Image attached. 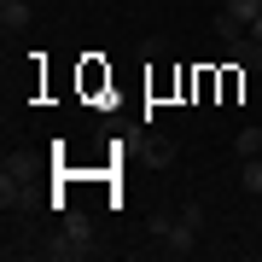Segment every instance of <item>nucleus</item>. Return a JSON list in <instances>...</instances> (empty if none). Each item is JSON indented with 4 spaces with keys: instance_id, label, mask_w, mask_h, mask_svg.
<instances>
[{
    "instance_id": "obj_1",
    "label": "nucleus",
    "mask_w": 262,
    "mask_h": 262,
    "mask_svg": "<svg viewBox=\"0 0 262 262\" xmlns=\"http://www.w3.org/2000/svg\"><path fill=\"white\" fill-rule=\"evenodd\" d=\"M151 239H158L163 256H192L198 251V227L181 222V215H169V210H151Z\"/></svg>"
},
{
    "instance_id": "obj_2",
    "label": "nucleus",
    "mask_w": 262,
    "mask_h": 262,
    "mask_svg": "<svg viewBox=\"0 0 262 262\" xmlns=\"http://www.w3.org/2000/svg\"><path fill=\"white\" fill-rule=\"evenodd\" d=\"M88 239H94L88 215H70V222H64V233L47 245V256H53V262H82V256H94V245H88Z\"/></svg>"
},
{
    "instance_id": "obj_3",
    "label": "nucleus",
    "mask_w": 262,
    "mask_h": 262,
    "mask_svg": "<svg viewBox=\"0 0 262 262\" xmlns=\"http://www.w3.org/2000/svg\"><path fill=\"white\" fill-rule=\"evenodd\" d=\"M227 64H239V70H262V41L245 29L239 41H227Z\"/></svg>"
},
{
    "instance_id": "obj_4",
    "label": "nucleus",
    "mask_w": 262,
    "mask_h": 262,
    "mask_svg": "<svg viewBox=\"0 0 262 262\" xmlns=\"http://www.w3.org/2000/svg\"><path fill=\"white\" fill-rule=\"evenodd\" d=\"M245 29H251V24H245V18H239V12H227V6H222V12H215V35H222V47H227V41H239V35H245Z\"/></svg>"
},
{
    "instance_id": "obj_5",
    "label": "nucleus",
    "mask_w": 262,
    "mask_h": 262,
    "mask_svg": "<svg viewBox=\"0 0 262 262\" xmlns=\"http://www.w3.org/2000/svg\"><path fill=\"white\" fill-rule=\"evenodd\" d=\"M239 187L251 198H262V158H239Z\"/></svg>"
},
{
    "instance_id": "obj_6",
    "label": "nucleus",
    "mask_w": 262,
    "mask_h": 262,
    "mask_svg": "<svg viewBox=\"0 0 262 262\" xmlns=\"http://www.w3.org/2000/svg\"><path fill=\"white\" fill-rule=\"evenodd\" d=\"M24 24H29V6H24V0H0V29L12 35V29H24Z\"/></svg>"
},
{
    "instance_id": "obj_7",
    "label": "nucleus",
    "mask_w": 262,
    "mask_h": 262,
    "mask_svg": "<svg viewBox=\"0 0 262 262\" xmlns=\"http://www.w3.org/2000/svg\"><path fill=\"white\" fill-rule=\"evenodd\" d=\"M233 151H239V158H262V128H256V122H245V128H239Z\"/></svg>"
},
{
    "instance_id": "obj_8",
    "label": "nucleus",
    "mask_w": 262,
    "mask_h": 262,
    "mask_svg": "<svg viewBox=\"0 0 262 262\" xmlns=\"http://www.w3.org/2000/svg\"><path fill=\"white\" fill-rule=\"evenodd\" d=\"M146 158H151V169H169V163H175V146H169V140H158Z\"/></svg>"
},
{
    "instance_id": "obj_9",
    "label": "nucleus",
    "mask_w": 262,
    "mask_h": 262,
    "mask_svg": "<svg viewBox=\"0 0 262 262\" xmlns=\"http://www.w3.org/2000/svg\"><path fill=\"white\" fill-rule=\"evenodd\" d=\"M222 6H227V12H239V18H245V24H251V18H256V12H262V0H222Z\"/></svg>"
},
{
    "instance_id": "obj_10",
    "label": "nucleus",
    "mask_w": 262,
    "mask_h": 262,
    "mask_svg": "<svg viewBox=\"0 0 262 262\" xmlns=\"http://www.w3.org/2000/svg\"><path fill=\"white\" fill-rule=\"evenodd\" d=\"M175 215H181V222H192V227H204V204H198V198H192V204H181Z\"/></svg>"
},
{
    "instance_id": "obj_11",
    "label": "nucleus",
    "mask_w": 262,
    "mask_h": 262,
    "mask_svg": "<svg viewBox=\"0 0 262 262\" xmlns=\"http://www.w3.org/2000/svg\"><path fill=\"white\" fill-rule=\"evenodd\" d=\"M251 35H256V41H262V12H256V18H251Z\"/></svg>"
}]
</instances>
